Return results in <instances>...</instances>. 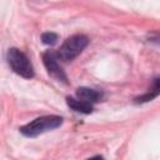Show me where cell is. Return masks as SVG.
Returning a JSON list of instances; mask_svg holds the SVG:
<instances>
[{
	"instance_id": "1",
	"label": "cell",
	"mask_w": 160,
	"mask_h": 160,
	"mask_svg": "<svg viewBox=\"0 0 160 160\" xmlns=\"http://www.w3.org/2000/svg\"><path fill=\"white\" fill-rule=\"evenodd\" d=\"M62 124V118L59 115H45L34 119L29 124L21 126L19 130L24 136L28 138H35L40 134H44L46 131L54 130L59 128Z\"/></svg>"
},
{
	"instance_id": "2",
	"label": "cell",
	"mask_w": 160,
	"mask_h": 160,
	"mask_svg": "<svg viewBox=\"0 0 160 160\" xmlns=\"http://www.w3.org/2000/svg\"><path fill=\"white\" fill-rule=\"evenodd\" d=\"M88 44H89L88 36L82 34L72 35L62 42L60 49L56 51V55L61 61H65V62L71 61L88 46Z\"/></svg>"
},
{
	"instance_id": "3",
	"label": "cell",
	"mask_w": 160,
	"mask_h": 160,
	"mask_svg": "<svg viewBox=\"0 0 160 160\" xmlns=\"http://www.w3.org/2000/svg\"><path fill=\"white\" fill-rule=\"evenodd\" d=\"M6 60H8V64L10 65V68L12 69V71L16 72L18 75H20L25 79L34 78L35 72H34L32 64L30 62L29 58L21 50H19L16 48L9 49L8 54H6Z\"/></svg>"
},
{
	"instance_id": "4",
	"label": "cell",
	"mask_w": 160,
	"mask_h": 160,
	"mask_svg": "<svg viewBox=\"0 0 160 160\" xmlns=\"http://www.w3.org/2000/svg\"><path fill=\"white\" fill-rule=\"evenodd\" d=\"M58 60H59V58H58L56 52L52 50H48L42 54V62L48 70V74L50 76H52L54 79L68 84V76H66L65 71L62 70V68L59 65Z\"/></svg>"
},
{
	"instance_id": "5",
	"label": "cell",
	"mask_w": 160,
	"mask_h": 160,
	"mask_svg": "<svg viewBox=\"0 0 160 160\" xmlns=\"http://www.w3.org/2000/svg\"><path fill=\"white\" fill-rule=\"evenodd\" d=\"M159 95H160V78H156V79H154V81H152L151 86L149 88V90L145 94L135 98L134 102L135 104H144V102L151 101L152 99H155Z\"/></svg>"
},
{
	"instance_id": "6",
	"label": "cell",
	"mask_w": 160,
	"mask_h": 160,
	"mask_svg": "<svg viewBox=\"0 0 160 160\" xmlns=\"http://www.w3.org/2000/svg\"><path fill=\"white\" fill-rule=\"evenodd\" d=\"M76 96L81 100H85L88 102H98L100 101V99L102 98V92L99 91V90H95V89H91V88H79L76 90Z\"/></svg>"
},
{
	"instance_id": "7",
	"label": "cell",
	"mask_w": 160,
	"mask_h": 160,
	"mask_svg": "<svg viewBox=\"0 0 160 160\" xmlns=\"http://www.w3.org/2000/svg\"><path fill=\"white\" fill-rule=\"evenodd\" d=\"M66 104L69 108H71L72 110L78 111V112H82V114H90L94 110V106L91 102H88L85 100H81V99H75V98H71V96H68L66 98Z\"/></svg>"
},
{
	"instance_id": "8",
	"label": "cell",
	"mask_w": 160,
	"mask_h": 160,
	"mask_svg": "<svg viewBox=\"0 0 160 160\" xmlns=\"http://www.w3.org/2000/svg\"><path fill=\"white\" fill-rule=\"evenodd\" d=\"M59 40V36H58V34H55V32H51V31H48V32H44L42 35H41V41L45 44V45H54V44H56V41Z\"/></svg>"
}]
</instances>
